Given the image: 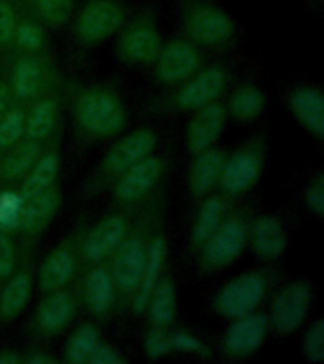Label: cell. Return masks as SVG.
I'll return each mask as SVG.
<instances>
[{
	"label": "cell",
	"mask_w": 324,
	"mask_h": 364,
	"mask_svg": "<svg viewBox=\"0 0 324 364\" xmlns=\"http://www.w3.org/2000/svg\"><path fill=\"white\" fill-rule=\"evenodd\" d=\"M61 207V192L59 188L51 186L33 198L21 199V213H19V226L17 230L28 239L42 235L48 230Z\"/></svg>",
	"instance_id": "obj_23"
},
{
	"label": "cell",
	"mask_w": 324,
	"mask_h": 364,
	"mask_svg": "<svg viewBox=\"0 0 324 364\" xmlns=\"http://www.w3.org/2000/svg\"><path fill=\"white\" fill-rule=\"evenodd\" d=\"M288 245V233L284 222L275 215H261L250 218L249 247L260 260H281Z\"/></svg>",
	"instance_id": "obj_22"
},
{
	"label": "cell",
	"mask_w": 324,
	"mask_h": 364,
	"mask_svg": "<svg viewBox=\"0 0 324 364\" xmlns=\"http://www.w3.org/2000/svg\"><path fill=\"white\" fill-rule=\"evenodd\" d=\"M269 330V318L264 313L252 311L243 317L232 318L222 338V349L232 358L252 357L266 343Z\"/></svg>",
	"instance_id": "obj_17"
},
{
	"label": "cell",
	"mask_w": 324,
	"mask_h": 364,
	"mask_svg": "<svg viewBox=\"0 0 324 364\" xmlns=\"http://www.w3.org/2000/svg\"><path fill=\"white\" fill-rule=\"evenodd\" d=\"M25 136V107L21 102H11L4 116L0 118V152H4Z\"/></svg>",
	"instance_id": "obj_36"
},
{
	"label": "cell",
	"mask_w": 324,
	"mask_h": 364,
	"mask_svg": "<svg viewBox=\"0 0 324 364\" xmlns=\"http://www.w3.org/2000/svg\"><path fill=\"white\" fill-rule=\"evenodd\" d=\"M267 156H269V136L266 131L247 139L232 154H226L218 190L230 199L239 198L252 190L266 171Z\"/></svg>",
	"instance_id": "obj_4"
},
{
	"label": "cell",
	"mask_w": 324,
	"mask_h": 364,
	"mask_svg": "<svg viewBox=\"0 0 324 364\" xmlns=\"http://www.w3.org/2000/svg\"><path fill=\"white\" fill-rule=\"evenodd\" d=\"M290 114L317 141L324 139V95L318 85L298 84L286 99Z\"/></svg>",
	"instance_id": "obj_21"
},
{
	"label": "cell",
	"mask_w": 324,
	"mask_h": 364,
	"mask_svg": "<svg viewBox=\"0 0 324 364\" xmlns=\"http://www.w3.org/2000/svg\"><path fill=\"white\" fill-rule=\"evenodd\" d=\"M45 44H48V33L44 25L31 14L25 16L21 14L10 48H14L16 53H44Z\"/></svg>",
	"instance_id": "obj_33"
},
{
	"label": "cell",
	"mask_w": 324,
	"mask_h": 364,
	"mask_svg": "<svg viewBox=\"0 0 324 364\" xmlns=\"http://www.w3.org/2000/svg\"><path fill=\"white\" fill-rule=\"evenodd\" d=\"M182 33L201 50H227L237 42L239 27L218 0H178Z\"/></svg>",
	"instance_id": "obj_2"
},
{
	"label": "cell",
	"mask_w": 324,
	"mask_h": 364,
	"mask_svg": "<svg viewBox=\"0 0 324 364\" xmlns=\"http://www.w3.org/2000/svg\"><path fill=\"white\" fill-rule=\"evenodd\" d=\"M303 203L306 209L311 213L315 218L324 216V175L318 171L317 175L309 178V184L303 190Z\"/></svg>",
	"instance_id": "obj_42"
},
{
	"label": "cell",
	"mask_w": 324,
	"mask_h": 364,
	"mask_svg": "<svg viewBox=\"0 0 324 364\" xmlns=\"http://www.w3.org/2000/svg\"><path fill=\"white\" fill-rule=\"evenodd\" d=\"M129 216L124 213H108L97 220L90 230H85L80 239V255H82V264L90 266L97 262H107L112 252L118 249L122 239L129 230Z\"/></svg>",
	"instance_id": "obj_15"
},
{
	"label": "cell",
	"mask_w": 324,
	"mask_h": 364,
	"mask_svg": "<svg viewBox=\"0 0 324 364\" xmlns=\"http://www.w3.org/2000/svg\"><path fill=\"white\" fill-rule=\"evenodd\" d=\"M165 258H167V237H165L163 230H161V224H158L156 230H153L152 237H150L141 281H139V287H136L129 300V306L133 307L135 313H144V309H146L148 298H150L153 287L158 284V281L163 275Z\"/></svg>",
	"instance_id": "obj_24"
},
{
	"label": "cell",
	"mask_w": 324,
	"mask_h": 364,
	"mask_svg": "<svg viewBox=\"0 0 324 364\" xmlns=\"http://www.w3.org/2000/svg\"><path fill=\"white\" fill-rule=\"evenodd\" d=\"M205 65L203 50L186 36L163 42L152 63L156 82L163 85H178Z\"/></svg>",
	"instance_id": "obj_11"
},
{
	"label": "cell",
	"mask_w": 324,
	"mask_h": 364,
	"mask_svg": "<svg viewBox=\"0 0 324 364\" xmlns=\"http://www.w3.org/2000/svg\"><path fill=\"white\" fill-rule=\"evenodd\" d=\"M163 44L159 23L152 10L139 11L118 33L116 55L129 67H152L159 48Z\"/></svg>",
	"instance_id": "obj_6"
},
{
	"label": "cell",
	"mask_w": 324,
	"mask_h": 364,
	"mask_svg": "<svg viewBox=\"0 0 324 364\" xmlns=\"http://www.w3.org/2000/svg\"><path fill=\"white\" fill-rule=\"evenodd\" d=\"M55 360V358L51 357L50 353H44V351H33L28 353L27 357H23V363L27 364H51Z\"/></svg>",
	"instance_id": "obj_46"
},
{
	"label": "cell",
	"mask_w": 324,
	"mask_h": 364,
	"mask_svg": "<svg viewBox=\"0 0 324 364\" xmlns=\"http://www.w3.org/2000/svg\"><path fill=\"white\" fill-rule=\"evenodd\" d=\"M171 326H152L148 334L144 336V355L148 360H159V358L171 355V341H169Z\"/></svg>",
	"instance_id": "obj_40"
},
{
	"label": "cell",
	"mask_w": 324,
	"mask_h": 364,
	"mask_svg": "<svg viewBox=\"0 0 324 364\" xmlns=\"http://www.w3.org/2000/svg\"><path fill=\"white\" fill-rule=\"evenodd\" d=\"M226 150L212 146L203 152L193 154L190 175H188V188L195 199L209 196L218 188L222 176V167L226 161Z\"/></svg>",
	"instance_id": "obj_25"
},
{
	"label": "cell",
	"mask_w": 324,
	"mask_h": 364,
	"mask_svg": "<svg viewBox=\"0 0 324 364\" xmlns=\"http://www.w3.org/2000/svg\"><path fill=\"white\" fill-rule=\"evenodd\" d=\"M249 226L247 210H230L216 232L198 249L201 272L215 273L237 262L249 247Z\"/></svg>",
	"instance_id": "obj_5"
},
{
	"label": "cell",
	"mask_w": 324,
	"mask_h": 364,
	"mask_svg": "<svg viewBox=\"0 0 324 364\" xmlns=\"http://www.w3.org/2000/svg\"><path fill=\"white\" fill-rule=\"evenodd\" d=\"M76 309H78V294L74 292V289H70V284L65 289L48 292L34 313V334L42 338L59 336L70 324Z\"/></svg>",
	"instance_id": "obj_19"
},
{
	"label": "cell",
	"mask_w": 324,
	"mask_h": 364,
	"mask_svg": "<svg viewBox=\"0 0 324 364\" xmlns=\"http://www.w3.org/2000/svg\"><path fill=\"white\" fill-rule=\"evenodd\" d=\"M11 102H14V97L10 93V87L6 84V80H0V118L4 116Z\"/></svg>",
	"instance_id": "obj_45"
},
{
	"label": "cell",
	"mask_w": 324,
	"mask_h": 364,
	"mask_svg": "<svg viewBox=\"0 0 324 364\" xmlns=\"http://www.w3.org/2000/svg\"><path fill=\"white\" fill-rule=\"evenodd\" d=\"M158 141V133L152 127H139V129L122 136L119 141L114 142L112 148L102 158L101 165L97 169V181L93 182V186L101 188L107 182L116 181L124 171L153 154Z\"/></svg>",
	"instance_id": "obj_10"
},
{
	"label": "cell",
	"mask_w": 324,
	"mask_h": 364,
	"mask_svg": "<svg viewBox=\"0 0 324 364\" xmlns=\"http://www.w3.org/2000/svg\"><path fill=\"white\" fill-rule=\"evenodd\" d=\"M226 102L222 99L193 110L192 119L186 125V135H184L186 152L193 156V154L216 146V142L220 141L224 127H226Z\"/></svg>",
	"instance_id": "obj_18"
},
{
	"label": "cell",
	"mask_w": 324,
	"mask_h": 364,
	"mask_svg": "<svg viewBox=\"0 0 324 364\" xmlns=\"http://www.w3.org/2000/svg\"><path fill=\"white\" fill-rule=\"evenodd\" d=\"M80 287H82L80 298L93 317H107L108 313L112 311L116 306V298H118V290L114 284L108 260L85 266Z\"/></svg>",
	"instance_id": "obj_20"
},
{
	"label": "cell",
	"mask_w": 324,
	"mask_h": 364,
	"mask_svg": "<svg viewBox=\"0 0 324 364\" xmlns=\"http://www.w3.org/2000/svg\"><path fill=\"white\" fill-rule=\"evenodd\" d=\"M129 11L122 0H85L74 14V38L84 46L101 44L124 27Z\"/></svg>",
	"instance_id": "obj_8"
},
{
	"label": "cell",
	"mask_w": 324,
	"mask_h": 364,
	"mask_svg": "<svg viewBox=\"0 0 324 364\" xmlns=\"http://www.w3.org/2000/svg\"><path fill=\"white\" fill-rule=\"evenodd\" d=\"M267 97L261 85L256 82H243L230 93L226 102V112L239 124H250L266 112Z\"/></svg>",
	"instance_id": "obj_28"
},
{
	"label": "cell",
	"mask_w": 324,
	"mask_h": 364,
	"mask_svg": "<svg viewBox=\"0 0 324 364\" xmlns=\"http://www.w3.org/2000/svg\"><path fill=\"white\" fill-rule=\"evenodd\" d=\"M23 363V355L16 351V349H2L0 351V364H19Z\"/></svg>",
	"instance_id": "obj_47"
},
{
	"label": "cell",
	"mask_w": 324,
	"mask_h": 364,
	"mask_svg": "<svg viewBox=\"0 0 324 364\" xmlns=\"http://www.w3.org/2000/svg\"><path fill=\"white\" fill-rule=\"evenodd\" d=\"M59 122V101L55 95L36 97L31 107L25 108V136L44 144L55 131Z\"/></svg>",
	"instance_id": "obj_29"
},
{
	"label": "cell",
	"mask_w": 324,
	"mask_h": 364,
	"mask_svg": "<svg viewBox=\"0 0 324 364\" xmlns=\"http://www.w3.org/2000/svg\"><path fill=\"white\" fill-rule=\"evenodd\" d=\"M25 4L44 27H65L74 16V0H25Z\"/></svg>",
	"instance_id": "obj_35"
},
{
	"label": "cell",
	"mask_w": 324,
	"mask_h": 364,
	"mask_svg": "<svg viewBox=\"0 0 324 364\" xmlns=\"http://www.w3.org/2000/svg\"><path fill=\"white\" fill-rule=\"evenodd\" d=\"M82 233H84L82 228L74 230L44 258L38 269V289L44 294L65 289L78 275V269L82 266V255H80Z\"/></svg>",
	"instance_id": "obj_14"
},
{
	"label": "cell",
	"mask_w": 324,
	"mask_h": 364,
	"mask_svg": "<svg viewBox=\"0 0 324 364\" xmlns=\"http://www.w3.org/2000/svg\"><path fill=\"white\" fill-rule=\"evenodd\" d=\"M169 341L171 353L201 358V360H210V357H212L209 346L203 340H199L198 336L192 334V332H186V330H171Z\"/></svg>",
	"instance_id": "obj_37"
},
{
	"label": "cell",
	"mask_w": 324,
	"mask_h": 364,
	"mask_svg": "<svg viewBox=\"0 0 324 364\" xmlns=\"http://www.w3.org/2000/svg\"><path fill=\"white\" fill-rule=\"evenodd\" d=\"M269 279L264 272H244L235 275L227 283L222 284V289L216 292L212 307L220 317L232 321V318L243 317L256 311L260 304L266 300Z\"/></svg>",
	"instance_id": "obj_9"
},
{
	"label": "cell",
	"mask_w": 324,
	"mask_h": 364,
	"mask_svg": "<svg viewBox=\"0 0 324 364\" xmlns=\"http://www.w3.org/2000/svg\"><path fill=\"white\" fill-rule=\"evenodd\" d=\"M33 294V273L21 267L6 279L0 289V321L10 323L25 311Z\"/></svg>",
	"instance_id": "obj_27"
},
{
	"label": "cell",
	"mask_w": 324,
	"mask_h": 364,
	"mask_svg": "<svg viewBox=\"0 0 324 364\" xmlns=\"http://www.w3.org/2000/svg\"><path fill=\"white\" fill-rule=\"evenodd\" d=\"M301 353L307 363L323 364L324 363V323L323 318H315L306 334L301 338Z\"/></svg>",
	"instance_id": "obj_38"
},
{
	"label": "cell",
	"mask_w": 324,
	"mask_h": 364,
	"mask_svg": "<svg viewBox=\"0 0 324 364\" xmlns=\"http://www.w3.org/2000/svg\"><path fill=\"white\" fill-rule=\"evenodd\" d=\"M165 169L167 164L161 156H146L112 182L114 201L122 207H135L142 203L163 181Z\"/></svg>",
	"instance_id": "obj_13"
},
{
	"label": "cell",
	"mask_w": 324,
	"mask_h": 364,
	"mask_svg": "<svg viewBox=\"0 0 324 364\" xmlns=\"http://www.w3.org/2000/svg\"><path fill=\"white\" fill-rule=\"evenodd\" d=\"M232 210L230 198L224 193H209L201 198V203L198 207L195 218H193L192 232H190V245L192 249L198 250L207 239L216 232V228L220 226L227 213Z\"/></svg>",
	"instance_id": "obj_26"
},
{
	"label": "cell",
	"mask_w": 324,
	"mask_h": 364,
	"mask_svg": "<svg viewBox=\"0 0 324 364\" xmlns=\"http://www.w3.org/2000/svg\"><path fill=\"white\" fill-rule=\"evenodd\" d=\"M21 17L17 0H0V50L11 46L14 31Z\"/></svg>",
	"instance_id": "obj_41"
},
{
	"label": "cell",
	"mask_w": 324,
	"mask_h": 364,
	"mask_svg": "<svg viewBox=\"0 0 324 364\" xmlns=\"http://www.w3.org/2000/svg\"><path fill=\"white\" fill-rule=\"evenodd\" d=\"M230 80L232 73L226 65H203L198 73L176 85L175 93L165 101V108L169 112H193L222 99L230 87Z\"/></svg>",
	"instance_id": "obj_7"
},
{
	"label": "cell",
	"mask_w": 324,
	"mask_h": 364,
	"mask_svg": "<svg viewBox=\"0 0 324 364\" xmlns=\"http://www.w3.org/2000/svg\"><path fill=\"white\" fill-rule=\"evenodd\" d=\"M44 150V144L23 136L21 141L2 152L0 156V181L16 182L27 175V171L34 165Z\"/></svg>",
	"instance_id": "obj_31"
},
{
	"label": "cell",
	"mask_w": 324,
	"mask_h": 364,
	"mask_svg": "<svg viewBox=\"0 0 324 364\" xmlns=\"http://www.w3.org/2000/svg\"><path fill=\"white\" fill-rule=\"evenodd\" d=\"M72 112L80 131L97 141L119 135L129 119L124 99L114 87L104 84L82 87L74 97Z\"/></svg>",
	"instance_id": "obj_1"
},
{
	"label": "cell",
	"mask_w": 324,
	"mask_h": 364,
	"mask_svg": "<svg viewBox=\"0 0 324 364\" xmlns=\"http://www.w3.org/2000/svg\"><path fill=\"white\" fill-rule=\"evenodd\" d=\"M156 226H158V210L148 209V213H144L139 220L131 222L129 230L118 245V249L108 258L114 284L118 296L124 300L125 298L131 300V296L139 287L142 267L146 262L148 245Z\"/></svg>",
	"instance_id": "obj_3"
},
{
	"label": "cell",
	"mask_w": 324,
	"mask_h": 364,
	"mask_svg": "<svg viewBox=\"0 0 324 364\" xmlns=\"http://www.w3.org/2000/svg\"><path fill=\"white\" fill-rule=\"evenodd\" d=\"M17 269V249L10 233L0 230V283Z\"/></svg>",
	"instance_id": "obj_43"
},
{
	"label": "cell",
	"mask_w": 324,
	"mask_h": 364,
	"mask_svg": "<svg viewBox=\"0 0 324 364\" xmlns=\"http://www.w3.org/2000/svg\"><path fill=\"white\" fill-rule=\"evenodd\" d=\"M21 213V196L14 190L0 192V230L6 233L16 232Z\"/></svg>",
	"instance_id": "obj_39"
},
{
	"label": "cell",
	"mask_w": 324,
	"mask_h": 364,
	"mask_svg": "<svg viewBox=\"0 0 324 364\" xmlns=\"http://www.w3.org/2000/svg\"><path fill=\"white\" fill-rule=\"evenodd\" d=\"M59 169H61V158H59L57 148H50L45 152L42 150L38 159L27 171V175L21 178V184L17 190L21 199L33 198L36 193H42L50 190L51 186H55L57 178H59Z\"/></svg>",
	"instance_id": "obj_30"
},
{
	"label": "cell",
	"mask_w": 324,
	"mask_h": 364,
	"mask_svg": "<svg viewBox=\"0 0 324 364\" xmlns=\"http://www.w3.org/2000/svg\"><path fill=\"white\" fill-rule=\"evenodd\" d=\"M125 358L119 355L118 349H114L112 346H108L104 341H99L93 353L87 358V364H124Z\"/></svg>",
	"instance_id": "obj_44"
},
{
	"label": "cell",
	"mask_w": 324,
	"mask_h": 364,
	"mask_svg": "<svg viewBox=\"0 0 324 364\" xmlns=\"http://www.w3.org/2000/svg\"><path fill=\"white\" fill-rule=\"evenodd\" d=\"M178 298H176L175 281L167 275H161L158 284L153 287L152 294L148 298L146 309L148 318L152 326H171L176 318V307H178Z\"/></svg>",
	"instance_id": "obj_32"
},
{
	"label": "cell",
	"mask_w": 324,
	"mask_h": 364,
	"mask_svg": "<svg viewBox=\"0 0 324 364\" xmlns=\"http://www.w3.org/2000/svg\"><path fill=\"white\" fill-rule=\"evenodd\" d=\"M313 304V284L306 279H294L283 284L269 307V326L281 336L294 334L306 323Z\"/></svg>",
	"instance_id": "obj_12"
},
{
	"label": "cell",
	"mask_w": 324,
	"mask_h": 364,
	"mask_svg": "<svg viewBox=\"0 0 324 364\" xmlns=\"http://www.w3.org/2000/svg\"><path fill=\"white\" fill-rule=\"evenodd\" d=\"M50 63L44 53H16L6 84L16 102H31L50 85Z\"/></svg>",
	"instance_id": "obj_16"
},
{
	"label": "cell",
	"mask_w": 324,
	"mask_h": 364,
	"mask_svg": "<svg viewBox=\"0 0 324 364\" xmlns=\"http://www.w3.org/2000/svg\"><path fill=\"white\" fill-rule=\"evenodd\" d=\"M101 341V334L93 323L80 324L72 334L68 336L63 347V360L68 364H87V358Z\"/></svg>",
	"instance_id": "obj_34"
}]
</instances>
